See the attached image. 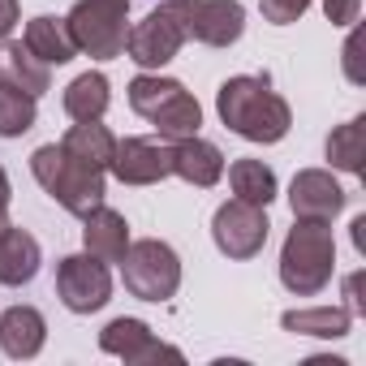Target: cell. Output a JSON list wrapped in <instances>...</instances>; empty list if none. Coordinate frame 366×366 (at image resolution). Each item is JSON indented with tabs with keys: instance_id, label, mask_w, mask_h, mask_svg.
<instances>
[{
	"instance_id": "1",
	"label": "cell",
	"mask_w": 366,
	"mask_h": 366,
	"mask_svg": "<svg viewBox=\"0 0 366 366\" xmlns=\"http://www.w3.org/2000/svg\"><path fill=\"white\" fill-rule=\"evenodd\" d=\"M216 112H220V121L233 134H242L246 142H263V147L280 142L289 134V125H293V112L272 91V82L267 78H250V74H237V78L220 82Z\"/></svg>"
},
{
	"instance_id": "2",
	"label": "cell",
	"mask_w": 366,
	"mask_h": 366,
	"mask_svg": "<svg viewBox=\"0 0 366 366\" xmlns=\"http://www.w3.org/2000/svg\"><path fill=\"white\" fill-rule=\"evenodd\" d=\"M336 237L327 220H297L280 246V285L293 297H315L332 285Z\"/></svg>"
},
{
	"instance_id": "3",
	"label": "cell",
	"mask_w": 366,
	"mask_h": 366,
	"mask_svg": "<svg viewBox=\"0 0 366 366\" xmlns=\"http://www.w3.org/2000/svg\"><path fill=\"white\" fill-rule=\"evenodd\" d=\"M31 172H35V181L39 186L69 212V216H86V212H95L99 203H104V190H108V181H104V172L99 168H91V164H82V159H74L61 142H48V147H35V155H31Z\"/></svg>"
},
{
	"instance_id": "4",
	"label": "cell",
	"mask_w": 366,
	"mask_h": 366,
	"mask_svg": "<svg viewBox=\"0 0 366 366\" xmlns=\"http://www.w3.org/2000/svg\"><path fill=\"white\" fill-rule=\"evenodd\" d=\"M129 0H78L65 14V26L74 35V48L95 61H117L125 52V26Z\"/></svg>"
},
{
	"instance_id": "5",
	"label": "cell",
	"mask_w": 366,
	"mask_h": 366,
	"mask_svg": "<svg viewBox=\"0 0 366 366\" xmlns=\"http://www.w3.org/2000/svg\"><path fill=\"white\" fill-rule=\"evenodd\" d=\"M121 276L138 302H168L181 289V259L168 242L142 237V242H129L121 259Z\"/></svg>"
},
{
	"instance_id": "6",
	"label": "cell",
	"mask_w": 366,
	"mask_h": 366,
	"mask_svg": "<svg viewBox=\"0 0 366 366\" xmlns=\"http://www.w3.org/2000/svg\"><path fill=\"white\" fill-rule=\"evenodd\" d=\"M164 9L172 14L181 35L207 48H229L246 31V9L237 0H164Z\"/></svg>"
},
{
	"instance_id": "7",
	"label": "cell",
	"mask_w": 366,
	"mask_h": 366,
	"mask_svg": "<svg viewBox=\"0 0 366 366\" xmlns=\"http://www.w3.org/2000/svg\"><path fill=\"white\" fill-rule=\"evenodd\" d=\"M56 297L74 315H95L112 302V272L95 254H65L56 263Z\"/></svg>"
},
{
	"instance_id": "8",
	"label": "cell",
	"mask_w": 366,
	"mask_h": 366,
	"mask_svg": "<svg viewBox=\"0 0 366 366\" xmlns=\"http://www.w3.org/2000/svg\"><path fill=\"white\" fill-rule=\"evenodd\" d=\"M267 207H254V203H242V199H229L216 207L212 216V237H216V250L229 254V259H254L263 246H267Z\"/></svg>"
},
{
	"instance_id": "9",
	"label": "cell",
	"mask_w": 366,
	"mask_h": 366,
	"mask_svg": "<svg viewBox=\"0 0 366 366\" xmlns=\"http://www.w3.org/2000/svg\"><path fill=\"white\" fill-rule=\"evenodd\" d=\"M181 48H186V35H181V26L172 22V14L164 5L125 31V56L138 69H164L168 61H177Z\"/></svg>"
},
{
	"instance_id": "10",
	"label": "cell",
	"mask_w": 366,
	"mask_h": 366,
	"mask_svg": "<svg viewBox=\"0 0 366 366\" xmlns=\"http://www.w3.org/2000/svg\"><path fill=\"white\" fill-rule=\"evenodd\" d=\"M99 349L121 357L125 366H147V362H186L181 349L155 340V332L142 323V319H112L104 332H99Z\"/></svg>"
},
{
	"instance_id": "11",
	"label": "cell",
	"mask_w": 366,
	"mask_h": 366,
	"mask_svg": "<svg viewBox=\"0 0 366 366\" xmlns=\"http://www.w3.org/2000/svg\"><path fill=\"white\" fill-rule=\"evenodd\" d=\"M108 172L121 186H155V181L172 177V155L155 138H125V142H117Z\"/></svg>"
},
{
	"instance_id": "12",
	"label": "cell",
	"mask_w": 366,
	"mask_h": 366,
	"mask_svg": "<svg viewBox=\"0 0 366 366\" xmlns=\"http://www.w3.org/2000/svg\"><path fill=\"white\" fill-rule=\"evenodd\" d=\"M289 207L297 220H336L345 212V190H340V181L323 168H302L293 177V186H289Z\"/></svg>"
},
{
	"instance_id": "13",
	"label": "cell",
	"mask_w": 366,
	"mask_h": 366,
	"mask_svg": "<svg viewBox=\"0 0 366 366\" xmlns=\"http://www.w3.org/2000/svg\"><path fill=\"white\" fill-rule=\"evenodd\" d=\"M168 155H172V177L190 181V186L199 190H212L216 181L224 177V155L216 142L207 138H181V142H168Z\"/></svg>"
},
{
	"instance_id": "14",
	"label": "cell",
	"mask_w": 366,
	"mask_h": 366,
	"mask_svg": "<svg viewBox=\"0 0 366 366\" xmlns=\"http://www.w3.org/2000/svg\"><path fill=\"white\" fill-rule=\"evenodd\" d=\"M82 246H86V254H95L104 263H121L125 250H129V224H125V216L112 212V207H104V203L95 212H86L82 216Z\"/></svg>"
},
{
	"instance_id": "15",
	"label": "cell",
	"mask_w": 366,
	"mask_h": 366,
	"mask_svg": "<svg viewBox=\"0 0 366 366\" xmlns=\"http://www.w3.org/2000/svg\"><path fill=\"white\" fill-rule=\"evenodd\" d=\"M44 340H48V323L35 306H9L0 315V349L9 357H18V362L39 357Z\"/></svg>"
},
{
	"instance_id": "16",
	"label": "cell",
	"mask_w": 366,
	"mask_h": 366,
	"mask_svg": "<svg viewBox=\"0 0 366 366\" xmlns=\"http://www.w3.org/2000/svg\"><path fill=\"white\" fill-rule=\"evenodd\" d=\"M0 82H9L26 95H44L52 86V65H44L26 44H14V39H0Z\"/></svg>"
},
{
	"instance_id": "17",
	"label": "cell",
	"mask_w": 366,
	"mask_h": 366,
	"mask_svg": "<svg viewBox=\"0 0 366 366\" xmlns=\"http://www.w3.org/2000/svg\"><path fill=\"white\" fill-rule=\"evenodd\" d=\"M39 263H44V250H39V242L26 229L9 224L5 233H0V285H9V289L31 285Z\"/></svg>"
},
{
	"instance_id": "18",
	"label": "cell",
	"mask_w": 366,
	"mask_h": 366,
	"mask_svg": "<svg viewBox=\"0 0 366 366\" xmlns=\"http://www.w3.org/2000/svg\"><path fill=\"white\" fill-rule=\"evenodd\" d=\"M44 65H69L74 56H78V48H74V35H69V26H65V18H52V14H39V18H31L26 22V39H22Z\"/></svg>"
},
{
	"instance_id": "19",
	"label": "cell",
	"mask_w": 366,
	"mask_h": 366,
	"mask_svg": "<svg viewBox=\"0 0 366 366\" xmlns=\"http://www.w3.org/2000/svg\"><path fill=\"white\" fill-rule=\"evenodd\" d=\"M61 147H65L74 159H82V164H91V168H99V172H108L112 151H117V138H112V129L99 125V121H74L69 134L61 138Z\"/></svg>"
},
{
	"instance_id": "20",
	"label": "cell",
	"mask_w": 366,
	"mask_h": 366,
	"mask_svg": "<svg viewBox=\"0 0 366 366\" xmlns=\"http://www.w3.org/2000/svg\"><path fill=\"white\" fill-rule=\"evenodd\" d=\"M280 323H285V332H293V336L340 340V336H349L353 315H349L345 306H310V310H285Z\"/></svg>"
},
{
	"instance_id": "21",
	"label": "cell",
	"mask_w": 366,
	"mask_h": 366,
	"mask_svg": "<svg viewBox=\"0 0 366 366\" xmlns=\"http://www.w3.org/2000/svg\"><path fill=\"white\" fill-rule=\"evenodd\" d=\"M151 125H155V134L164 138V142H181V138H194L199 134V125H203V108H199V99L181 86L155 117H151Z\"/></svg>"
},
{
	"instance_id": "22",
	"label": "cell",
	"mask_w": 366,
	"mask_h": 366,
	"mask_svg": "<svg viewBox=\"0 0 366 366\" xmlns=\"http://www.w3.org/2000/svg\"><path fill=\"white\" fill-rule=\"evenodd\" d=\"M229 186H233V199L267 207L276 199V172L263 159H233L229 164Z\"/></svg>"
},
{
	"instance_id": "23",
	"label": "cell",
	"mask_w": 366,
	"mask_h": 366,
	"mask_svg": "<svg viewBox=\"0 0 366 366\" xmlns=\"http://www.w3.org/2000/svg\"><path fill=\"white\" fill-rule=\"evenodd\" d=\"M108 78L104 74H78L69 86H65V112L74 121H104L108 112Z\"/></svg>"
},
{
	"instance_id": "24",
	"label": "cell",
	"mask_w": 366,
	"mask_h": 366,
	"mask_svg": "<svg viewBox=\"0 0 366 366\" xmlns=\"http://www.w3.org/2000/svg\"><path fill=\"white\" fill-rule=\"evenodd\" d=\"M327 159L340 172H353V177L362 172V159H366V117H353V121H345V125H336L327 134Z\"/></svg>"
},
{
	"instance_id": "25",
	"label": "cell",
	"mask_w": 366,
	"mask_h": 366,
	"mask_svg": "<svg viewBox=\"0 0 366 366\" xmlns=\"http://www.w3.org/2000/svg\"><path fill=\"white\" fill-rule=\"evenodd\" d=\"M39 108H35V95L0 82V138H22L31 125H35Z\"/></svg>"
},
{
	"instance_id": "26",
	"label": "cell",
	"mask_w": 366,
	"mask_h": 366,
	"mask_svg": "<svg viewBox=\"0 0 366 366\" xmlns=\"http://www.w3.org/2000/svg\"><path fill=\"white\" fill-rule=\"evenodd\" d=\"M181 91V82L177 78H159V74H138L134 82H129V108L138 112V117H155L172 95Z\"/></svg>"
},
{
	"instance_id": "27",
	"label": "cell",
	"mask_w": 366,
	"mask_h": 366,
	"mask_svg": "<svg viewBox=\"0 0 366 366\" xmlns=\"http://www.w3.org/2000/svg\"><path fill=\"white\" fill-rule=\"evenodd\" d=\"M315 5V0H259V9L272 26H293L306 9Z\"/></svg>"
},
{
	"instance_id": "28",
	"label": "cell",
	"mask_w": 366,
	"mask_h": 366,
	"mask_svg": "<svg viewBox=\"0 0 366 366\" xmlns=\"http://www.w3.org/2000/svg\"><path fill=\"white\" fill-rule=\"evenodd\" d=\"M362 14V0H323V18L332 26H353Z\"/></svg>"
},
{
	"instance_id": "29",
	"label": "cell",
	"mask_w": 366,
	"mask_h": 366,
	"mask_svg": "<svg viewBox=\"0 0 366 366\" xmlns=\"http://www.w3.org/2000/svg\"><path fill=\"white\" fill-rule=\"evenodd\" d=\"M345 297H349V302H345V310H349V315H366V297H362V272H353V276L345 280Z\"/></svg>"
},
{
	"instance_id": "30",
	"label": "cell",
	"mask_w": 366,
	"mask_h": 366,
	"mask_svg": "<svg viewBox=\"0 0 366 366\" xmlns=\"http://www.w3.org/2000/svg\"><path fill=\"white\" fill-rule=\"evenodd\" d=\"M14 26H18V0H0V39H9Z\"/></svg>"
},
{
	"instance_id": "31",
	"label": "cell",
	"mask_w": 366,
	"mask_h": 366,
	"mask_svg": "<svg viewBox=\"0 0 366 366\" xmlns=\"http://www.w3.org/2000/svg\"><path fill=\"white\" fill-rule=\"evenodd\" d=\"M345 74H349V82H362V69H357V35H349V44H345Z\"/></svg>"
},
{
	"instance_id": "32",
	"label": "cell",
	"mask_w": 366,
	"mask_h": 366,
	"mask_svg": "<svg viewBox=\"0 0 366 366\" xmlns=\"http://www.w3.org/2000/svg\"><path fill=\"white\" fill-rule=\"evenodd\" d=\"M9 199H14V190H9V172L0 168V212H9Z\"/></svg>"
},
{
	"instance_id": "33",
	"label": "cell",
	"mask_w": 366,
	"mask_h": 366,
	"mask_svg": "<svg viewBox=\"0 0 366 366\" xmlns=\"http://www.w3.org/2000/svg\"><path fill=\"white\" fill-rule=\"evenodd\" d=\"M353 246H357V250H366V216H357V220H353Z\"/></svg>"
},
{
	"instance_id": "34",
	"label": "cell",
	"mask_w": 366,
	"mask_h": 366,
	"mask_svg": "<svg viewBox=\"0 0 366 366\" xmlns=\"http://www.w3.org/2000/svg\"><path fill=\"white\" fill-rule=\"evenodd\" d=\"M5 229H9V216H5V212H0V233H5Z\"/></svg>"
}]
</instances>
